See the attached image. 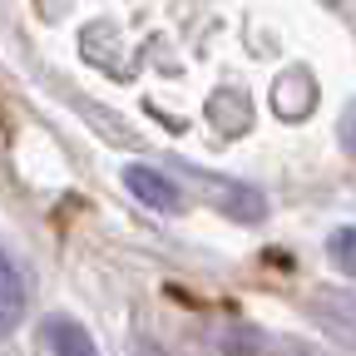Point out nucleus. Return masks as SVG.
Listing matches in <instances>:
<instances>
[{
  "label": "nucleus",
  "instance_id": "3",
  "mask_svg": "<svg viewBox=\"0 0 356 356\" xmlns=\"http://www.w3.org/2000/svg\"><path fill=\"white\" fill-rule=\"evenodd\" d=\"M25 317V277L15 273V262L0 252V337L15 332Z\"/></svg>",
  "mask_w": 356,
  "mask_h": 356
},
{
  "label": "nucleus",
  "instance_id": "2",
  "mask_svg": "<svg viewBox=\"0 0 356 356\" xmlns=\"http://www.w3.org/2000/svg\"><path fill=\"white\" fill-rule=\"evenodd\" d=\"M124 188L139 198V203L159 208V213H178V208H184V193H178V184H173L168 173L149 168V163H129V168H124Z\"/></svg>",
  "mask_w": 356,
  "mask_h": 356
},
{
  "label": "nucleus",
  "instance_id": "5",
  "mask_svg": "<svg viewBox=\"0 0 356 356\" xmlns=\"http://www.w3.org/2000/svg\"><path fill=\"white\" fill-rule=\"evenodd\" d=\"M327 257L341 277H356V228H337L327 238Z\"/></svg>",
  "mask_w": 356,
  "mask_h": 356
},
{
  "label": "nucleus",
  "instance_id": "6",
  "mask_svg": "<svg viewBox=\"0 0 356 356\" xmlns=\"http://www.w3.org/2000/svg\"><path fill=\"white\" fill-rule=\"evenodd\" d=\"M341 144L356 154V99L346 104V114H341Z\"/></svg>",
  "mask_w": 356,
  "mask_h": 356
},
{
  "label": "nucleus",
  "instance_id": "7",
  "mask_svg": "<svg viewBox=\"0 0 356 356\" xmlns=\"http://www.w3.org/2000/svg\"><path fill=\"white\" fill-rule=\"evenodd\" d=\"M327 6H341V0H327Z\"/></svg>",
  "mask_w": 356,
  "mask_h": 356
},
{
  "label": "nucleus",
  "instance_id": "4",
  "mask_svg": "<svg viewBox=\"0 0 356 356\" xmlns=\"http://www.w3.org/2000/svg\"><path fill=\"white\" fill-rule=\"evenodd\" d=\"M44 341H50L55 356H99L95 337H89L79 322H70V317H50V322H44Z\"/></svg>",
  "mask_w": 356,
  "mask_h": 356
},
{
  "label": "nucleus",
  "instance_id": "1",
  "mask_svg": "<svg viewBox=\"0 0 356 356\" xmlns=\"http://www.w3.org/2000/svg\"><path fill=\"white\" fill-rule=\"evenodd\" d=\"M188 188L208 198V208H218L222 218H238V222H257L262 218V193L248 188V184H233V178H218V173H203V168H188Z\"/></svg>",
  "mask_w": 356,
  "mask_h": 356
}]
</instances>
